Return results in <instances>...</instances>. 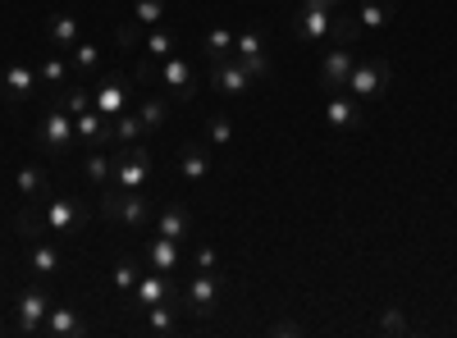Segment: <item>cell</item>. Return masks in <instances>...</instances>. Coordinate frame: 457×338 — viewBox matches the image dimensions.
Segmentation results:
<instances>
[{
    "label": "cell",
    "instance_id": "obj_1",
    "mask_svg": "<svg viewBox=\"0 0 457 338\" xmlns=\"http://www.w3.org/2000/svg\"><path fill=\"white\" fill-rule=\"evenodd\" d=\"M133 78L142 87H165L179 105H193L197 101V73L183 55H170V60H142Z\"/></svg>",
    "mask_w": 457,
    "mask_h": 338
},
{
    "label": "cell",
    "instance_id": "obj_2",
    "mask_svg": "<svg viewBox=\"0 0 457 338\" xmlns=\"http://www.w3.org/2000/svg\"><path fill=\"white\" fill-rule=\"evenodd\" d=\"M151 169H156V161H151V146H146V142L120 146V152H114V165H110V183H105V187H124V193H146Z\"/></svg>",
    "mask_w": 457,
    "mask_h": 338
},
{
    "label": "cell",
    "instance_id": "obj_3",
    "mask_svg": "<svg viewBox=\"0 0 457 338\" xmlns=\"http://www.w3.org/2000/svg\"><path fill=\"white\" fill-rule=\"evenodd\" d=\"M37 146H46V152L55 161L73 156V146H79V133H73V115L55 101L46 96V110H42V120H37Z\"/></svg>",
    "mask_w": 457,
    "mask_h": 338
},
{
    "label": "cell",
    "instance_id": "obj_4",
    "mask_svg": "<svg viewBox=\"0 0 457 338\" xmlns=\"http://www.w3.org/2000/svg\"><path fill=\"white\" fill-rule=\"evenodd\" d=\"M101 215L110 224H129V229H146L156 224V206L146 193H124V187H105L101 193Z\"/></svg>",
    "mask_w": 457,
    "mask_h": 338
},
{
    "label": "cell",
    "instance_id": "obj_5",
    "mask_svg": "<svg viewBox=\"0 0 457 338\" xmlns=\"http://www.w3.org/2000/svg\"><path fill=\"white\" fill-rule=\"evenodd\" d=\"M389 83H394V69H389V60H379V55H361V60L353 64V73H348V92H353L357 101L385 96Z\"/></svg>",
    "mask_w": 457,
    "mask_h": 338
},
{
    "label": "cell",
    "instance_id": "obj_6",
    "mask_svg": "<svg viewBox=\"0 0 457 338\" xmlns=\"http://www.w3.org/2000/svg\"><path fill=\"white\" fill-rule=\"evenodd\" d=\"M133 92H137V87L129 83V73L114 69V73H101V78H96V87H92V105L101 110L105 120H120L124 110H129V101H133Z\"/></svg>",
    "mask_w": 457,
    "mask_h": 338
},
{
    "label": "cell",
    "instance_id": "obj_7",
    "mask_svg": "<svg viewBox=\"0 0 457 338\" xmlns=\"http://www.w3.org/2000/svg\"><path fill=\"white\" fill-rule=\"evenodd\" d=\"M51 307H55V302L46 297V288H23V293H19V302H14V329H19L23 338L42 334Z\"/></svg>",
    "mask_w": 457,
    "mask_h": 338
},
{
    "label": "cell",
    "instance_id": "obj_8",
    "mask_svg": "<svg viewBox=\"0 0 457 338\" xmlns=\"http://www.w3.org/2000/svg\"><path fill=\"white\" fill-rule=\"evenodd\" d=\"M42 219H46V234H79L87 224V210L73 202V197H46L42 202Z\"/></svg>",
    "mask_w": 457,
    "mask_h": 338
},
{
    "label": "cell",
    "instance_id": "obj_9",
    "mask_svg": "<svg viewBox=\"0 0 457 338\" xmlns=\"http://www.w3.org/2000/svg\"><path fill=\"white\" fill-rule=\"evenodd\" d=\"M293 32H297L307 46L329 42V32H334V10H329V5H307V0H302V10H297V19H293Z\"/></svg>",
    "mask_w": 457,
    "mask_h": 338
},
{
    "label": "cell",
    "instance_id": "obj_10",
    "mask_svg": "<svg viewBox=\"0 0 457 338\" xmlns=\"http://www.w3.org/2000/svg\"><path fill=\"white\" fill-rule=\"evenodd\" d=\"M357 60H361V46H338V42H334V51H325V64H320V87L343 92Z\"/></svg>",
    "mask_w": 457,
    "mask_h": 338
},
{
    "label": "cell",
    "instance_id": "obj_11",
    "mask_svg": "<svg viewBox=\"0 0 457 338\" xmlns=\"http://www.w3.org/2000/svg\"><path fill=\"white\" fill-rule=\"evenodd\" d=\"M325 120H329V128H343V133H361V128H366V105H361L357 96L329 92V101H325Z\"/></svg>",
    "mask_w": 457,
    "mask_h": 338
},
{
    "label": "cell",
    "instance_id": "obj_12",
    "mask_svg": "<svg viewBox=\"0 0 457 338\" xmlns=\"http://www.w3.org/2000/svg\"><path fill=\"white\" fill-rule=\"evenodd\" d=\"M234 60H243V64H247V73H252L256 83H261V78H270V55H265L261 32H256V28L234 32Z\"/></svg>",
    "mask_w": 457,
    "mask_h": 338
},
{
    "label": "cell",
    "instance_id": "obj_13",
    "mask_svg": "<svg viewBox=\"0 0 457 338\" xmlns=\"http://www.w3.org/2000/svg\"><path fill=\"white\" fill-rule=\"evenodd\" d=\"M215 302H220V279H215V270L193 275V284L183 288V307H187V316H215Z\"/></svg>",
    "mask_w": 457,
    "mask_h": 338
},
{
    "label": "cell",
    "instance_id": "obj_14",
    "mask_svg": "<svg viewBox=\"0 0 457 338\" xmlns=\"http://www.w3.org/2000/svg\"><path fill=\"white\" fill-rule=\"evenodd\" d=\"M73 133H79V142L87 146V152H96V146H114V133H110V120L101 115L96 105H87L83 115H73Z\"/></svg>",
    "mask_w": 457,
    "mask_h": 338
},
{
    "label": "cell",
    "instance_id": "obj_15",
    "mask_svg": "<svg viewBox=\"0 0 457 338\" xmlns=\"http://www.w3.org/2000/svg\"><path fill=\"white\" fill-rule=\"evenodd\" d=\"M252 73H247V64L243 60H224V64H211V87L215 92H224V96H243V92H252Z\"/></svg>",
    "mask_w": 457,
    "mask_h": 338
},
{
    "label": "cell",
    "instance_id": "obj_16",
    "mask_svg": "<svg viewBox=\"0 0 457 338\" xmlns=\"http://www.w3.org/2000/svg\"><path fill=\"white\" fill-rule=\"evenodd\" d=\"M174 293H183L170 275H161V270H146L142 279H137V288H133V307H142V311H151L156 302H165V297H174Z\"/></svg>",
    "mask_w": 457,
    "mask_h": 338
},
{
    "label": "cell",
    "instance_id": "obj_17",
    "mask_svg": "<svg viewBox=\"0 0 457 338\" xmlns=\"http://www.w3.org/2000/svg\"><path fill=\"white\" fill-rule=\"evenodd\" d=\"M37 87H42V83H37L32 64H10L5 73H0V96H5V101H28Z\"/></svg>",
    "mask_w": 457,
    "mask_h": 338
},
{
    "label": "cell",
    "instance_id": "obj_18",
    "mask_svg": "<svg viewBox=\"0 0 457 338\" xmlns=\"http://www.w3.org/2000/svg\"><path fill=\"white\" fill-rule=\"evenodd\" d=\"M156 234L170 238V243H187V238H193V215H187V206L170 202V206L156 215Z\"/></svg>",
    "mask_w": 457,
    "mask_h": 338
},
{
    "label": "cell",
    "instance_id": "obj_19",
    "mask_svg": "<svg viewBox=\"0 0 457 338\" xmlns=\"http://www.w3.org/2000/svg\"><path fill=\"white\" fill-rule=\"evenodd\" d=\"M179 260H183V243H170V238H161V234L146 243V266H151V270L174 275V270H179Z\"/></svg>",
    "mask_w": 457,
    "mask_h": 338
},
{
    "label": "cell",
    "instance_id": "obj_20",
    "mask_svg": "<svg viewBox=\"0 0 457 338\" xmlns=\"http://www.w3.org/2000/svg\"><path fill=\"white\" fill-rule=\"evenodd\" d=\"M179 174H183L187 183H202V178L211 174V152H206V146L183 142V146H179Z\"/></svg>",
    "mask_w": 457,
    "mask_h": 338
},
{
    "label": "cell",
    "instance_id": "obj_21",
    "mask_svg": "<svg viewBox=\"0 0 457 338\" xmlns=\"http://www.w3.org/2000/svg\"><path fill=\"white\" fill-rule=\"evenodd\" d=\"M14 183H19V197H28V202H37V206H42V202L51 197V178H46V169H42V165H23Z\"/></svg>",
    "mask_w": 457,
    "mask_h": 338
},
{
    "label": "cell",
    "instance_id": "obj_22",
    "mask_svg": "<svg viewBox=\"0 0 457 338\" xmlns=\"http://www.w3.org/2000/svg\"><path fill=\"white\" fill-rule=\"evenodd\" d=\"M142 51H146V60H170V55H179V32H174V28H146Z\"/></svg>",
    "mask_w": 457,
    "mask_h": 338
},
{
    "label": "cell",
    "instance_id": "obj_23",
    "mask_svg": "<svg viewBox=\"0 0 457 338\" xmlns=\"http://www.w3.org/2000/svg\"><path fill=\"white\" fill-rule=\"evenodd\" d=\"M46 42H51V51H73L83 42V37H79V19H73V14H55L51 28H46Z\"/></svg>",
    "mask_w": 457,
    "mask_h": 338
},
{
    "label": "cell",
    "instance_id": "obj_24",
    "mask_svg": "<svg viewBox=\"0 0 457 338\" xmlns=\"http://www.w3.org/2000/svg\"><path fill=\"white\" fill-rule=\"evenodd\" d=\"M357 23H361V32H379V28H389V23H394V0H361Z\"/></svg>",
    "mask_w": 457,
    "mask_h": 338
},
{
    "label": "cell",
    "instance_id": "obj_25",
    "mask_svg": "<svg viewBox=\"0 0 457 338\" xmlns=\"http://www.w3.org/2000/svg\"><path fill=\"white\" fill-rule=\"evenodd\" d=\"M42 334H51V338H73V334H83V320H79V311H73V307H51Z\"/></svg>",
    "mask_w": 457,
    "mask_h": 338
},
{
    "label": "cell",
    "instance_id": "obj_26",
    "mask_svg": "<svg viewBox=\"0 0 457 338\" xmlns=\"http://www.w3.org/2000/svg\"><path fill=\"white\" fill-rule=\"evenodd\" d=\"M202 55H206L211 64L234 60V32H228V28H211V32H206V42H202Z\"/></svg>",
    "mask_w": 457,
    "mask_h": 338
},
{
    "label": "cell",
    "instance_id": "obj_27",
    "mask_svg": "<svg viewBox=\"0 0 457 338\" xmlns=\"http://www.w3.org/2000/svg\"><path fill=\"white\" fill-rule=\"evenodd\" d=\"M37 83H42L46 92H60V87H69V64H64L60 55H46L42 64H37Z\"/></svg>",
    "mask_w": 457,
    "mask_h": 338
},
{
    "label": "cell",
    "instance_id": "obj_28",
    "mask_svg": "<svg viewBox=\"0 0 457 338\" xmlns=\"http://www.w3.org/2000/svg\"><path fill=\"white\" fill-rule=\"evenodd\" d=\"M110 133H114V146H133V142H142L146 137V128H142V115H124L120 120H110Z\"/></svg>",
    "mask_w": 457,
    "mask_h": 338
},
{
    "label": "cell",
    "instance_id": "obj_29",
    "mask_svg": "<svg viewBox=\"0 0 457 338\" xmlns=\"http://www.w3.org/2000/svg\"><path fill=\"white\" fill-rule=\"evenodd\" d=\"M60 266H64V260H60V251H55V247L32 243V251H28V270H32V275H46V279H51Z\"/></svg>",
    "mask_w": 457,
    "mask_h": 338
},
{
    "label": "cell",
    "instance_id": "obj_30",
    "mask_svg": "<svg viewBox=\"0 0 457 338\" xmlns=\"http://www.w3.org/2000/svg\"><path fill=\"white\" fill-rule=\"evenodd\" d=\"M329 37H334L338 46H357V37H361V23H357V14H348V10L338 5V10H334V32H329Z\"/></svg>",
    "mask_w": 457,
    "mask_h": 338
},
{
    "label": "cell",
    "instance_id": "obj_31",
    "mask_svg": "<svg viewBox=\"0 0 457 338\" xmlns=\"http://www.w3.org/2000/svg\"><path fill=\"white\" fill-rule=\"evenodd\" d=\"M69 69H73V73H83V78H92V73L101 69V51H96L92 42H79V46L69 51Z\"/></svg>",
    "mask_w": 457,
    "mask_h": 338
},
{
    "label": "cell",
    "instance_id": "obj_32",
    "mask_svg": "<svg viewBox=\"0 0 457 338\" xmlns=\"http://www.w3.org/2000/svg\"><path fill=\"white\" fill-rule=\"evenodd\" d=\"M137 115H142V128H146V133H161V128H165V120H170V110H165V101H161V96H142Z\"/></svg>",
    "mask_w": 457,
    "mask_h": 338
},
{
    "label": "cell",
    "instance_id": "obj_33",
    "mask_svg": "<svg viewBox=\"0 0 457 338\" xmlns=\"http://www.w3.org/2000/svg\"><path fill=\"white\" fill-rule=\"evenodd\" d=\"M110 165H114V156H105V146H96V152H87V156H83V174H87L96 187H105V183H110Z\"/></svg>",
    "mask_w": 457,
    "mask_h": 338
},
{
    "label": "cell",
    "instance_id": "obj_34",
    "mask_svg": "<svg viewBox=\"0 0 457 338\" xmlns=\"http://www.w3.org/2000/svg\"><path fill=\"white\" fill-rule=\"evenodd\" d=\"M142 23L133 19V14H124L120 23H114V42H120V51H142Z\"/></svg>",
    "mask_w": 457,
    "mask_h": 338
},
{
    "label": "cell",
    "instance_id": "obj_35",
    "mask_svg": "<svg viewBox=\"0 0 457 338\" xmlns=\"http://www.w3.org/2000/svg\"><path fill=\"white\" fill-rule=\"evenodd\" d=\"M14 229H19V238H28V243H37V238L46 234V219H42V210H37V202H32L28 210H19Z\"/></svg>",
    "mask_w": 457,
    "mask_h": 338
},
{
    "label": "cell",
    "instance_id": "obj_36",
    "mask_svg": "<svg viewBox=\"0 0 457 338\" xmlns=\"http://www.w3.org/2000/svg\"><path fill=\"white\" fill-rule=\"evenodd\" d=\"M69 115H83V110L92 105V87H60V92H51Z\"/></svg>",
    "mask_w": 457,
    "mask_h": 338
},
{
    "label": "cell",
    "instance_id": "obj_37",
    "mask_svg": "<svg viewBox=\"0 0 457 338\" xmlns=\"http://www.w3.org/2000/svg\"><path fill=\"white\" fill-rule=\"evenodd\" d=\"M142 28H161V19H165V0H133V10H129Z\"/></svg>",
    "mask_w": 457,
    "mask_h": 338
},
{
    "label": "cell",
    "instance_id": "obj_38",
    "mask_svg": "<svg viewBox=\"0 0 457 338\" xmlns=\"http://www.w3.org/2000/svg\"><path fill=\"white\" fill-rule=\"evenodd\" d=\"M114 288H120V293H133L137 288V279H142V270H137V260L133 256H120V266H114Z\"/></svg>",
    "mask_w": 457,
    "mask_h": 338
},
{
    "label": "cell",
    "instance_id": "obj_39",
    "mask_svg": "<svg viewBox=\"0 0 457 338\" xmlns=\"http://www.w3.org/2000/svg\"><path fill=\"white\" fill-rule=\"evenodd\" d=\"M379 334H394V338H403L411 325L403 320V307H385V316H379V325H375Z\"/></svg>",
    "mask_w": 457,
    "mask_h": 338
},
{
    "label": "cell",
    "instance_id": "obj_40",
    "mask_svg": "<svg viewBox=\"0 0 457 338\" xmlns=\"http://www.w3.org/2000/svg\"><path fill=\"white\" fill-rule=\"evenodd\" d=\"M206 137H211L215 146H228V137H234V124H228L224 115H211V120H206Z\"/></svg>",
    "mask_w": 457,
    "mask_h": 338
},
{
    "label": "cell",
    "instance_id": "obj_41",
    "mask_svg": "<svg viewBox=\"0 0 457 338\" xmlns=\"http://www.w3.org/2000/svg\"><path fill=\"white\" fill-rule=\"evenodd\" d=\"M270 334H275V338H293V334H302V325H293V320H279Z\"/></svg>",
    "mask_w": 457,
    "mask_h": 338
},
{
    "label": "cell",
    "instance_id": "obj_42",
    "mask_svg": "<svg viewBox=\"0 0 457 338\" xmlns=\"http://www.w3.org/2000/svg\"><path fill=\"white\" fill-rule=\"evenodd\" d=\"M215 260H220V256H215L211 247H202V251H197V270H215Z\"/></svg>",
    "mask_w": 457,
    "mask_h": 338
},
{
    "label": "cell",
    "instance_id": "obj_43",
    "mask_svg": "<svg viewBox=\"0 0 457 338\" xmlns=\"http://www.w3.org/2000/svg\"><path fill=\"white\" fill-rule=\"evenodd\" d=\"M307 5H329V10H338V5H343V0H307Z\"/></svg>",
    "mask_w": 457,
    "mask_h": 338
}]
</instances>
